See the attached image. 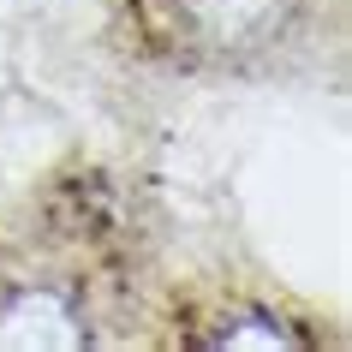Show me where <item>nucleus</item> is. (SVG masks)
<instances>
[{"mask_svg":"<svg viewBox=\"0 0 352 352\" xmlns=\"http://www.w3.org/2000/svg\"><path fill=\"white\" fill-rule=\"evenodd\" d=\"M179 54L209 66H245L275 54L298 24V0H162Z\"/></svg>","mask_w":352,"mask_h":352,"instance_id":"nucleus-1","label":"nucleus"},{"mask_svg":"<svg viewBox=\"0 0 352 352\" xmlns=\"http://www.w3.org/2000/svg\"><path fill=\"white\" fill-rule=\"evenodd\" d=\"M90 340V316L60 280L0 287V352H72Z\"/></svg>","mask_w":352,"mask_h":352,"instance_id":"nucleus-2","label":"nucleus"},{"mask_svg":"<svg viewBox=\"0 0 352 352\" xmlns=\"http://www.w3.org/2000/svg\"><path fill=\"white\" fill-rule=\"evenodd\" d=\"M204 340L209 346H233V352H245V346H257V352L305 346V334H298L280 311H269V305H227V311H215L209 329H204Z\"/></svg>","mask_w":352,"mask_h":352,"instance_id":"nucleus-3","label":"nucleus"}]
</instances>
